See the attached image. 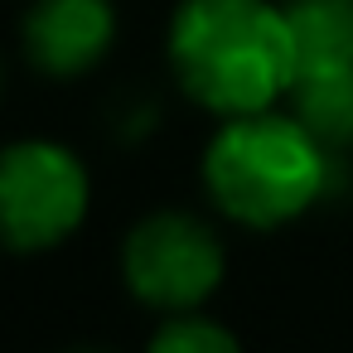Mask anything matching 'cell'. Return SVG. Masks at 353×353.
I'll use <instances>...</instances> for the list:
<instances>
[{
  "instance_id": "cell-3",
  "label": "cell",
  "mask_w": 353,
  "mask_h": 353,
  "mask_svg": "<svg viewBox=\"0 0 353 353\" xmlns=\"http://www.w3.org/2000/svg\"><path fill=\"white\" fill-rule=\"evenodd\" d=\"M88 170L59 141H15L0 150V247L49 252L88 218Z\"/></svg>"
},
{
  "instance_id": "cell-2",
  "label": "cell",
  "mask_w": 353,
  "mask_h": 353,
  "mask_svg": "<svg viewBox=\"0 0 353 353\" xmlns=\"http://www.w3.org/2000/svg\"><path fill=\"white\" fill-rule=\"evenodd\" d=\"M329 184V145L290 112L228 117L203 150L208 199L242 228H281L319 203Z\"/></svg>"
},
{
  "instance_id": "cell-5",
  "label": "cell",
  "mask_w": 353,
  "mask_h": 353,
  "mask_svg": "<svg viewBox=\"0 0 353 353\" xmlns=\"http://www.w3.org/2000/svg\"><path fill=\"white\" fill-rule=\"evenodd\" d=\"M117 39L112 0H34L25 15V54L54 73L73 78L107 59Z\"/></svg>"
},
{
  "instance_id": "cell-6",
  "label": "cell",
  "mask_w": 353,
  "mask_h": 353,
  "mask_svg": "<svg viewBox=\"0 0 353 353\" xmlns=\"http://www.w3.org/2000/svg\"><path fill=\"white\" fill-rule=\"evenodd\" d=\"M300 68H353V0H290L285 6Z\"/></svg>"
},
{
  "instance_id": "cell-7",
  "label": "cell",
  "mask_w": 353,
  "mask_h": 353,
  "mask_svg": "<svg viewBox=\"0 0 353 353\" xmlns=\"http://www.w3.org/2000/svg\"><path fill=\"white\" fill-rule=\"evenodd\" d=\"M285 97L329 150L353 141V68H300Z\"/></svg>"
},
{
  "instance_id": "cell-1",
  "label": "cell",
  "mask_w": 353,
  "mask_h": 353,
  "mask_svg": "<svg viewBox=\"0 0 353 353\" xmlns=\"http://www.w3.org/2000/svg\"><path fill=\"white\" fill-rule=\"evenodd\" d=\"M170 68L179 88L218 112L276 107L295 83V34L271 0H179L170 20Z\"/></svg>"
},
{
  "instance_id": "cell-4",
  "label": "cell",
  "mask_w": 353,
  "mask_h": 353,
  "mask_svg": "<svg viewBox=\"0 0 353 353\" xmlns=\"http://www.w3.org/2000/svg\"><path fill=\"white\" fill-rule=\"evenodd\" d=\"M121 271H126V285L136 300H145L165 314H179V310L203 305L218 290V281L228 271V252L203 218L165 208L131 228Z\"/></svg>"
},
{
  "instance_id": "cell-8",
  "label": "cell",
  "mask_w": 353,
  "mask_h": 353,
  "mask_svg": "<svg viewBox=\"0 0 353 353\" xmlns=\"http://www.w3.org/2000/svg\"><path fill=\"white\" fill-rule=\"evenodd\" d=\"M145 353H242V343L218 319L194 314V310H179V314H170L150 334V348Z\"/></svg>"
}]
</instances>
